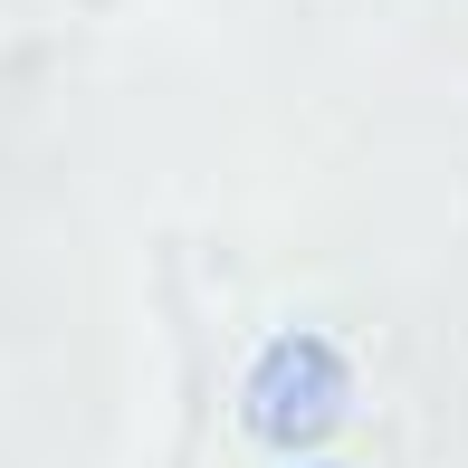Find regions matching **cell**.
<instances>
[{"label":"cell","mask_w":468,"mask_h":468,"mask_svg":"<svg viewBox=\"0 0 468 468\" xmlns=\"http://www.w3.org/2000/svg\"><path fill=\"white\" fill-rule=\"evenodd\" d=\"M345 401H354L345 354H335L325 335H278V345L249 364L239 420H249V440H268V450H315V440H335Z\"/></svg>","instance_id":"obj_1"}]
</instances>
